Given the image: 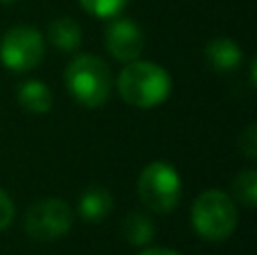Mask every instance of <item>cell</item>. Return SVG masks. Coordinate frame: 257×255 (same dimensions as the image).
I'll list each match as a JSON object with an SVG mask.
<instances>
[{
    "mask_svg": "<svg viewBox=\"0 0 257 255\" xmlns=\"http://www.w3.org/2000/svg\"><path fill=\"white\" fill-rule=\"evenodd\" d=\"M104 36L108 54L122 63L136 61L145 50V34L133 18H111Z\"/></svg>",
    "mask_w": 257,
    "mask_h": 255,
    "instance_id": "52a82bcc",
    "label": "cell"
},
{
    "mask_svg": "<svg viewBox=\"0 0 257 255\" xmlns=\"http://www.w3.org/2000/svg\"><path fill=\"white\" fill-rule=\"evenodd\" d=\"M138 255H181V253L172 251V248H160V246H151V248H145V251H140Z\"/></svg>",
    "mask_w": 257,
    "mask_h": 255,
    "instance_id": "e0dca14e",
    "label": "cell"
},
{
    "mask_svg": "<svg viewBox=\"0 0 257 255\" xmlns=\"http://www.w3.org/2000/svg\"><path fill=\"white\" fill-rule=\"evenodd\" d=\"M45 41L39 30L18 25L5 32L0 41V61L12 72H30L43 61Z\"/></svg>",
    "mask_w": 257,
    "mask_h": 255,
    "instance_id": "8992f818",
    "label": "cell"
},
{
    "mask_svg": "<svg viewBox=\"0 0 257 255\" xmlns=\"http://www.w3.org/2000/svg\"><path fill=\"white\" fill-rule=\"evenodd\" d=\"M0 3H5V5H9V3H14V0H0Z\"/></svg>",
    "mask_w": 257,
    "mask_h": 255,
    "instance_id": "ac0fdd59",
    "label": "cell"
},
{
    "mask_svg": "<svg viewBox=\"0 0 257 255\" xmlns=\"http://www.w3.org/2000/svg\"><path fill=\"white\" fill-rule=\"evenodd\" d=\"M75 212L63 199L48 197L32 203L25 212V233L36 242H54L70 233Z\"/></svg>",
    "mask_w": 257,
    "mask_h": 255,
    "instance_id": "5b68a950",
    "label": "cell"
},
{
    "mask_svg": "<svg viewBox=\"0 0 257 255\" xmlns=\"http://www.w3.org/2000/svg\"><path fill=\"white\" fill-rule=\"evenodd\" d=\"M181 176L167 161H154L142 167L138 176V194L149 210L165 215L172 212L181 201Z\"/></svg>",
    "mask_w": 257,
    "mask_h": 255,
    "instance_id": "277c9868",
    "label": "cell"
},
{
    "mask_svg": "<svg viewBox=\"0 0 257 255\" xmlns=\"http://www.w3.org/2000/svg\"><path fill=\"white\" fill-rule=\"evenodd\" d=\"M79 217L84 221H102L111 215L113 210V194L102 185H90L84 190V194L79 197Z\"/></svg>",
    "mask_w": 257,
    "mask_h": 255,
    "instance_id": "9c48e42d",
    "label": "cell"
},
{
    "mask_svg": "<svg viewBox=\"0 0 257 255\" xmlns=\"http://www.w3.org/2000/svg\"><path fill=\"white\" fill-rule=\"evenodd\" d=\"M18 104L23 106V111L32 113V115H45L52 108V90L48 84L39 79H27L18 86L16 90Z\"/></svg>",
    "mask_w": 257,
    "mask_h": 255,
    "instance_id": "30bf717a",
    "label": "cell"
},
{
    "mask_svg": "<svg viewBox=\"0 0 257 255\" xmlns=\"http://www.w3.org/2000/svg\"><path fill=\"white\" fill-rule=\"evenodd\" d=\"M14 215H16V206H14L12 197L0 188V230H5V228L12 226Z\"/></svg>",
    "mask_w": 257,
    "mask_h": 255,
    "instance_id": "2e32d148",
    "label": "cell"
},
{
    "mask_svg": "<svg viewBox=\"0 0 257 255\" xmlns=\"http://www.w3.org/2000/svg\"><path fill=\"white\" fill-rule=\"evenodd\" d=\"M239 224V212L232 197L221 190H205L192 203V226L208 242H226Z\"/></svg>",
    "mask_w": 257,
    "mask_h": 255,
    "instance_id": "3957f363",
    "label": "cell"
},
{
    "mask_svg": "<svg viewBox=\"0 0 257 255\" xmlns=\"http://www.w3.org/2000/svg\"><path fill=\"white\" fill-rule=\"evenodd\" d=\"M128 0H79V5L95 18H104V21H111L115 18L122 9L126 7Z\"/></svg>",
    "mask_w": 257,
    "mask_h": 255,
    "instance_id": "5bb4252c",
    "label": "cell"
},
{
    "mask_svg": "<svg viewBox=\"0 0 257 255\" xmlns=\"http://www.w3.org/2000/svg\"><path fill=\"white\" fill-rule=\"evenodd\" d=\"M66 88L81 106H104L113 88L111 68L95 54H77L66 68Z\"/></svg>",
    "mask_w": 257,
    "mask_h": 255,
    "instance_id": "7a4b0ae2",
    "label": "cell"
},
{
    "mask_svg": "<svg viewBox=\"0 0 257 255\" xmlns=\"http://www.w3.org/2000/svg\"><path fill=\"white\" fill-rule=\"evenodd\" d=\"M237 145H239V152L244 154L248 161H255L257 158V126L255 124L246 126V129L239 134Z\"/></svg>",
    "mask_w": 257,
    "mask_h": 255,
    "instance_id": "9a60e30c",
    "label": "cell"
},
{
    "mask_svg": "<svg viewBox=\"0 0 257 255\" xmlns=\"http://www.w3.org/2000/svg\"><path fill=\"white\" fill-rule=\"evenodd\" d=\"M117 93L136 108H154L172 95V77L154 61H128L117 77Z\"/></svg>",
    "mask_w": 257,
    "mask_h": 255,
    "instance_id": "6da1fadb",
    "label": "cell"
},
{
    "mask_svg": "<svg viewBox=\"0 0 257 255\" xmlns=\"http://www.w3.org/2000/svg\"><path fill=\"white\" fill-rule=\"evenodd\" d=\"M232 192L235 199L246 208L257 206V172L255 170H244L235 176L232 181Z\"/></svg>",
    "mask_w": 257,
    "mask_h": 255,
    "instance_id": "4fadbf2b",
    "label": "cell"
},
{
    "mask_svg": "<svg viewBox=\"0 0 257 255\" xmlns=\"http://www.w3.org/2000/svg\"><path fill=\"white\" fill-rule=\"evenodd\" d=\"M48 39L54 48L63 52H75L81 45V25L70 16L54 18L48 27Z\"/></svg>",
    "mask_w": 257,
    "mask_h": 255,
    "instance_id": "8fae6325",
    "label": "cell"
},
{
    "mask_svg": "<svg viewBox=\"0 0 257 255\" xmlns=\"http://www.w3.org/2000/svg\"><path fill=\"white\" fill-rule=\"evenodd\" d=\"M203 54L208 66L214 72H232L244 61V50L239 48V43H235L228 36H217V39L208 41Z\"/></svg>",
    "mask_w": 257,
    "mask_h": 255,
    "instance_id": "ba28073f",
    "label": "cell"
},
{
    "mask_svg": "<svg viewBox=\"0 0 257 255\" xmlns=\"http://www.w3.org/2000/svg\"><path fill=\"white\" fill-rule=\"evenodd\" d=\"M122 235L133 246H147L156 235L154 221L145 212H131V215H126L124 224H122Z\"/></svg>",
    "mask_w": 257,
    "mask_h": 255,
    "instance_id": "7c38bea8",
    "label": "cell"
}]
</instances>
